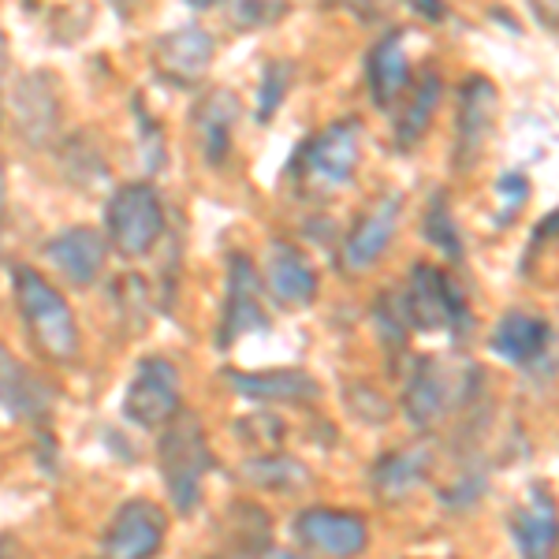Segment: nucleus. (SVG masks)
I'll return each instance as SVG.
<instances>
[{"instance_id": "obj_1", "label": "nucleus", "mask_w": 559, "mask_h": 559, "mask_svg": "<svg viewBox=\"0 0 559 559\" xmlns=\"http://www.w3.org/2000/svg\"><path fill=\"white\" fill-rule=\"evenodd\" d=\"M15 302H20L23 324L31 344L52 362H71L79 355V324L64 295L38 276V269L15 265Z\"/></svg>"}, {"instance_id": "obj_2", "label": "nucleus", "mask_w": 559, "mask_h": 559, "mask_svg": "<svg viewBox=\"0 0 559 559\" xmlns=\"http://www.w3.org/2000/svg\"><path fill=\"white\" fill-rule=\"evenodd\" d=\"M157 466L179 515L194 511L202 500V477L213 471V452L194 414H176V421L165 429L157 444Z\"/></svg>"}, {"instance_id": "obj_3", "label": "nucleus", "mask_w": 559, "mask_h": 559, "mask_svg": "<svg viewBox=\"0 0 559 559\" xmlns=\"http://www.w3.org/2000/svg\"><path fill=\"white\" fill-rule=\"evenodd\" d=\"M403 321L414 324V329H426V332H452L455 340H463L471 332V310H466L463 295L452 287V280L440 273L437 265H418L411 269V287L400 302Z\"/></svg>"}, {"instance_id": "obj_4", "label": "nucleus", "mask_w": 559, "mask_h": 559, "mask_svg": "<svg viewBox=\"0 0 559 559\" xmlns=\"http://www.w3.org/2000/svg\"><path fill=\"white\" fill-rule=\"evenodd\" d=\"M105 228L123 258H142L165 231V205L150 183L116 187L105 205Z\"/></svg>"}, {"instance_id": "obj_5", "label": "nucleus", "mask_w": 559, "mask_h": 559, "mask_svg": "<svg viewBox=\"0 0 559 559\" xmlns=\"http://www.w3.org/2000/svg\"><path fill=\"white\" fill-rule=\"evenodd\" d=\"M477 392V373L474 366H448L440 358H426L411 373L407 392H403V411L414 426H432L437 418H444L448 411L459 403L474 400Z\"/></svg>"}, {"instance_id": "obj_6", "label": "nucleus", "mask_w": 559, "mask_h": 559, "mask_svg": "<svg viewBox=\"0 0 559 559\" xmlns=\"http://www.w3.org/2000/svg\"><path fill=\"white\" fill-rule=\"evenodd\" d=\"M358 168V120H336L329 123L318 139L306 142L299 157L302 187L318 194H332L355 179Z\"/></svg>"}, {"instance_id": "obj_7", "label": "nucleus", "mask_w": 559, "mask_h": 559, "mask_svg": "<svg viewBox=\"0 0 559 559\" xmlns=\"http://www.w3.org/2000/svg\"><path fill=\"white\" fill-rule=\"evenodd\" d=\"M179 414V373L168 358H142L123 392V418L139 429H160Z\"/></svg>"}, {"instance_id": "obj_8", "label": "nucleus", "mask_w": 559, "mask_h": 559, "mask_svg": "<svg viewBox=\"0 0 559 559\" xmlns=\"http://www.w3.org/2000/svg\"><path fill=\"white\" fill-rule=\"evenodd\" d=\"M165 508H157L153 500H128L108 522L102 537V556L105 559H153L165 545Z\"/></svg>"}, {"instance_id": "obj_9", "label": "nucleus", "mask_w": 559, "mask_h": 559, "mask_svg": "<svg viewBox=\"0 0 559 559\" xmlns=\"http://www.w3.org/2000/svg\"><path fill=\"white\" fill-rule=\"evenodd\" d=\"M52 407H57V392H52V384L34 373L26 362H20L15 350H8L4 344H0V411L15 421L45 426Z\"/></svg>"}, {"instance_id": "obj_10", "label": "nucleus", "mask_w": 559, "mask_h": 559, "mask_svg": "<svg viewBox=\"0 0 559 559\" xmlns=\"http://www.w3.org/2000/svg\"><path fill=\"white\" fill-rule=\"evenodd\" d=\"M295 537L302 540L310 552H321L329 559H355L366 552L369 530L355 511L336 508H310L295 519Z\"/></svg>"}, {"instance_id": "obj_11", "label": "nucleus", "mask_w": 559, "mask_h": 559, "mask_svg": "<svg viewBox=\"0 0 559 559\" xmlns=\"http://www.w3.org/2000/svg\"><path fill=\"white\" fill-rule=\"evenodd\" d=\"M496 108H500V94H496L489 79L481 75L466 79L463 90H459V108H455V165L463 173L474 168V160L481 157L496 123Z\"/></svg>"}, {"instance_id": "obj_12", "label": "nucleus", "mask_w": 559, "mask_h": 559, "mask_svg": "<svg viewBox=\"0 0 559 559\" xmlns=\"http://www.w3.org/2000/svg\"><path fill=\"white\" fill-rule=\"evenodd\" d=\"M12 112H15V128L31 146H49L57 139L60 128V94H57V79L49 71H31L26 79L15 83L12 94Z\"/></svg>"}, {"instance_id": "obj_13", "label": "nucleus", "mask_w": 559, "mask_h": 559, "mask_svg": "<svg viewBox=\"0 0 559 559\" xmlns=\"http://www.w3.org/2000/svg\"><path fill=\"white\" fill-rule=\"evenodd\" d=\"M45 258L57 269L68 284L75 287H90L97 284L108 258V242L97 228H86V224H75V228H60L57 236L45 242Z\"/></svg>"}, {"instance_id": "obj_14", "label": "nucleus", "mask_w": 559, "mask_h": 559, "mask_svg": "<svg viewBox=\"0 0 559 559\" xmlns=\"http://www.w3.org/2000/svg\"><path fill=\"white\" fill-rule=\"evenodd\" d=\"M400 213H403V194L395 191V194H384L381 202L350 228V236L344 242L347 273H366V269H373L377 261L384 258L388 242H392L395 228H400Z\"/></svg>"}, {"instance_id": "obj_15", "label": "nucleus", "mask_w": 559, "mask_h": 559, "mask_svg": "<svg viewBox=\"0 0 559 559\" xmlns=\"http://www.w3.org/2000/svg\"><path fill=\"white\" fill-rule=\"evenodd\" d=\"M269 329V318L258 302V273L247 258L236 254L228 261V302L221 318V347H231L239 336Z\"/></svg>"}, {"instance_id": "obj_16", "label": "nucleus", "mask_w": 559, "mask_h": 559, "mask_svg": "<svg viewBox=\"0 0 559 559\" xmlns=\"http://www.w3.org/2000/svg\"><path fill=\"white\" fill-rule=\"evenodd\" d=\"M216 52V41L205 26H179V31L165 34L153 45V60H157L160 75L173 79V83H194V79L205 75Z\"/></svg>"}, {"instance_id": "obj_17", "label": "nucleus", "mask_w": 559, "mask_h": 559, "mask_svg": "<svg viewBox=\"0 0 559 559\" xmlns=\"http://www.w3.org/2000/svg\"><path fill=\"white\" fill-rule=\"evenodd\" d=\"M548 344H552V324L545 318H534V313H526V310L503 313L489 336L492 355H500L503 362H511V366L537 362L548 350Z\"/></svg>"}, {"instance_id": "obj_18", "label": "nucleus", "mask_w": 559, "mask_h": 559, "mask_svg": "<svg viewBox=\"0 0 559 559\" xmlns=\"http://www.w3.org/2000/svg\"><path fill=\"white\" fill-rule=\"evenodd\" d=\"M228 384L250 403H313L321 384L306 369H261V373H228Z\"/></svg>"}, {"instance_id": "obj_19", "label": "nucleus", "mask_w": 559, "mask_h": 559, "mask_svg": "<svg viewBox=\"0 0 559 559\" xmlns=\"http://www.w3.org/2000/svg\"><path fill=\"white\" fill-rule=\"evenodd\" d=\"M511 537L522 559H556V503L545 485H534L526 508L511 515Z\"/></svg>"}, {"instance_id": "obj_20", "label": "nucleus", "mask_w": 559, "mask_h": 559, "mask_svg": "<svg viewBox=\"0 0 559 559\" xmlns=\"http://www.w3.org/2000/svg\"><path fill=\"white\" fill-rule=\"evenodd\" d=\"M265 284L284 306H310L318 299V269L292 242H276L265 258Z\"/></svg>"}, {"instance_id": "obj_21", "label": "nucleus", "mask_w": 559, "mask_h": 559, "mask_svg": "<svg viewBox=\"0 0 559 559\" xmlns=\"http://www.w3.org/2000/svg\"><path fill=\"white\" fill-rule=\"evenodd\" d=\"M366 83H369V97H373L377 108H392L395 97L407 90L411 60H407V45H403V31L384 34V38L369 49Z\"/></svg>"}, {"instance_id": "obj_22", "label": "nucleus", "mask_w": 559, "mask_h": 559, "mask_svg": "<svg viewBox=\"0 0 559 559\" xmlns=\"http://www.w3.org/2000/svg\"><path fill=\"white\" fill-rule=\"evenodd\" d=\"M429 466H432L429 448L418 444V448H407V452H392V455L377 459L369 481H373V492L381 496V500H403V496H411L426 481Z\"/></svg>"}, {"instance_id": "obj_23", "label": "nucleus", "mask_w": 559, "mask_h": 559, "mask_svg": "<svg viewBox=\"0 0 559 559\" xmlns=\"http://www.w3.org/2000/svg\"><path fill=\"white\" fill-rule=\"evenodd\" d=\"M239 116V105H236V94L231 90H216V94L205 97L194 112V123H198V134H202V153H205V165H224L231 150V120Z\"/></svg>"}, {"instance_id": "obj_24", "label": "nucleus", "mask_w": 559, "mask_h": 559, "mask_svg": "<svg viewBox=\"0 0 559 559\" xmlns=\"http://www.w3.org/2000/svg\"><path fill=\"white\" fill-rule=\"evenodd\" d=\"M440 94H444V86H440V75H426L414 90V102L407 105V112H403L400 128H395V146L400 150H414L421 139H426L429 123H432V112H437L440 105Z\"/></svg>"}, {"instance_id": "obj_25", "label": "nucleus", "mask_w": 559, "mask_h": 559, "mask_svg": "<svg viewBox=\"0 0 559 559\" xmlns=\"http://www.w3.org/2000/svg\"><path fill=\"white\" fill-rule=\"evenodd\" d=\"M242 474H247L254 485H261V489H273V492H295L302 481H310V474H306L302 466L287 455L254 459L250 466H242Z\"/></svg>"}, {"instance_id": "obj_26", "label": "nucleus", "mask_w": 559, "mask_h": 559, "mask_svg": "<svg viewBox=\"0 0 559 559\" xmlns=\"http://www.w3.org/2000/svg\"><path fill=\"white\" fill-rule=\"evenodd\" d=\"M64 173H68V179H75L79 187L108 183V165L86 134H75V139L64 146Z\"/></svg>"}, {"instance_id": "obj_27", "label": "nucleus", "mask_w": 559, "mask_h": 559, "mask_svg": "<svg viewBox=\"0 0 559 559\" xmlns=\"http://www.w3.org/2000/svg\"><path fill=\"white\" fill-rule=\"evenodd\" d=\"M421 236H426V242H432L437 250H444L448 258H455V261L463 258V239H459L455 216H452V210H448L444 194H432L426 221H421Z\"/></svg>"}, {"instance_id": "obj_28", "label": "nucleus", "mask_w": 559, "mask_h": 559, "mask_svg": "<svg viewBox=\"0 0 559 559\" xmlns=\"http://www.w3.org/2000/svg\"><path fill=\"white\" fill-rule=\"evenodd\" d=\"M287 86H292V68L280 60V64H269L261 71V86H258V105H254V116L258 123H269L273 116L280 112L287 97Z\"/></svg>"}, {"instance_id": "obj_29", "label": "nucleus", "mask_w": 559, "mask_h": 559, "mask_svg": "<svg viewBox=\"0 0 559 559\" xmlns=\"http://www.w3.org/2000/svg\"><path fill=\"white\" fill-rule=\"evenodd\" d=\"M496 198H500L496 224H500V228H508V224L522 213V205L530 202V179L522 173H503L500 179H496Z\"/></svg>"}, {"instance_id": "obj_30", "label": "nucleus", "mask_w": 559, "mask_h": 559, "mask_svg": "<svg viewBox=\"0 0 559 559\" xmlns=\"http://www.w3.org/2000/svg\"><path fill=\"white\" fill-rule=\"evenodd\" d=\"M134 120H139V142H142L146 168L150 173H160V168H165V134H160V123L150 120L142 102H134Z\"/></svg>"}, {"instance_id": "obj_31", "label": "nucleus", "mask_w": 559, "mask_h": 559, "mask_svg": "<svg viewBox=\"0 0 559 559\" xmlns=\"http://www.w3.org/2000/svg\"><path fill=\"white\" fill-rule=\"evenodd\" d=\"M287 12V0H239L236 4V26H269Z\"/></svg>"}, {"instance_id": "obj_32", "label": "nucleus", "mask_w": 559, "mask_h": 559, "mask_svg": "<svg viewBox=\"0 0 559 559\" xmlns=\"http://www.w3.org/2000/svg\"><path fill=\"white\" fill-rule=\"evenodd\" d=\"M530 12L534 20L545 26L548 34H556V12H559V0H530Z\"/></svg>"}, {"instance_id": "obj_33", "label": "nucleus", "mask_w": 559, "mask_h": 559, "mask_svg": "<svg viewBox=\"0 0 559 559\" xmlns=\"http://www.w3.org/2000/svg\"><path fill=\"white\" fill-rule=\"evenodd\" d=\"M411 8L418 15H426V20H432V23L444 20V0H411Z\"/></svg>"}, {"instance_id": "obj_34", "label": "nucleus", "mask_w": 559, "mask_h": 559, "mask_svg": "<svg viewBox=\"0 0 559 559\" xmlns=\"http://www.w3.org/2000/svg\"><path fill=\"white\" fill-rule=\"evenodd\" d=\"M4 194H8V179H4V168H0V231H4Z\"/></svg>"}, {"instance_id": "obj_35", "label": "nucleus", "mask_w": 559, "mask_h": 559, "mask_svg": "<svg viewBox=\"0 0 559 559\" xmlns=\"http://www.w3.org/2000/svg\"><path fill=\"white\" fill-rule=\"evenodd\" d=\"M191 8H198V12H205V8H213V4H221V0H187Z\"/></svg>"}, {"instance_id": "obj_36", "label": "nucleus", "mask_w": 559, "mask_h": 559, "mask_svg": "<svg viewBox=\"0 0 559 559\" xmlns=\"http://www.w3.org/2000/svg\"><path fill=\"white\" fill-rule=\"evenodd\" d=\"M0 60H4V34H0Z\"/></svg>"}]
</instances>
